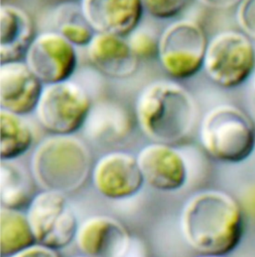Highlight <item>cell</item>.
Returning a JSON list of instances; mask_svg holds the SVG:
<instances>
[{"label": "cell", "mask_w": 255, "mask_h": 257, "mask_svg": "<svg viewBox=\"0 0 255 257\" xmlns=\"http://www.w3.org/2000/svg\"><path fill=\"white\" fill-rule=\"evenodd\" d=\"M179 223L187 244L200 255L227 256L239 247L245 232L240 204L221 190L193 195L182 208Z\"/></svg>", "instance_id": "cell-1"}, {"label": "cell", "mask_w": 255, "mask_h": 257, "mask_svg": "<svg viewBox=\"0 0 255 257\" xmlns=\"http://www.w3.org/2000/svg\"><path fill=\"white\" fill-rule=\"evenodd\" d=\"M197 108L191 93L175 81L161 80L146 86L137 98L135 116L141 131L153 142L172 145L189 135Z\"/></svg>", "instance_id": "cell-2"}, {"label": "cell", "mask_w": 255, "mask_h": 257, "mask_svg": "<svg viewBox=\"0 0 255 257\" xmlns=\"http://www.w3.org/2000/svg\"><path fill=\"white\" fill-rule=\"evenodd\" d=\"M91 153L86 144L73 135H51L33 151L32 176L44 190L67 193L84 186L93 170Z\"/></svg>", "instance_id": "cell-3"}, {"label": "cell", "mask_w": 255, "mask_h": 257, "mask_svg": "<svg viewBox=\"0 0 255 257\" xmlns=\"http://www.w3.org/2000/svg\"><path fill=\"white\" fill-rule=\"evenodd\" d=\"M199 139L211 158L237 164L248 160L254 152L255 123L239 107L221 104L203 116Z\"/></svg>", "instance_id": "cell-4"}, {"label": "cell", "mask_w": 255, "mask_h": 257, "mask_svg": "<svg viewBox=\"0 0 255 257\" xmlns=\"http://www.w3.org/2000/svg\"><path fill=\"white\" fill-rule=\"evenodd\" d=\"M253 40L240 32L228 30L208 43L203 69L214 84L224 89L242 85L255 72Z\"/></svg>", "instance_id": "cell-5"}, {"label": "cell", "mask_w": 255, "mask_h": 257, "mask_svg": "<svg viewBox=\"0 0 255 257\" xmlns=\"http://www.w3.org/2000/svg\"><path fill=\"white\" fill-rule=\"evenodd\" d=\"M91 109L88 93L80 84L68 80L45 84L35 112L48 133L69 136L85 125Z\"/></svg>", "instance_id": "cell-6"}, {"label": "cell", "mask_w": 255, "mask_h": 257, "mask_svg": "<svg viewBox=\"0 0 255 257\" xmlns=\"http://www.w3.org/2000/svg\"><path fill=\"white\" fill-rule=\"evenodd\" d=\"M208 43L204 30L197 23L176 21L158 39V60L172 78L188 79L203 69Z\"/></svg>", "instance_id": "cell-7"}, {"label": "cell", "mask_w": 255, "mask_h": 257, "mask_svg": "<svg viewBox=\"0 0 255 257\" xmlns=\"http://www.w3.org/2000/svg\"><path fill=\"white\" fill-rule=\"evenodd\" d=\"M26 214L37 244L59 250L76 238L78 218L64 193L44 190L36 193Z\"/></svg>", "instance_id": "cell-8"}, {"label": "cell", "mask_w": 255, "mask_h": 257, "mask_svg": "<svg viewBox=\"0 0 255 257\" xmlns=\"http://www.w3.org/2000/svg\"><path fill=\"white\" fill-rule=\"evenodd\" d=\"M24 59L44 84L68 81L78 66L75 45L60 33L54 32L42 33L34 38Z\"/></svg>", "instance_id": "cell-9"}, {"label": "cell", "mask_w": 255, "mask_h": 257, "mask_svg": "<svg viewBox=\"0 0 255 257\" xmlns=\"http://www.w3.org/2000/svg\"><path fill=\"white\" fill-rule=\"evenodd\" d=\"M91 175L99 194L112 200L135 196L145 183L136 157L123 151H111L100 157Z\"/></svg>", "instance_id": "cell-10"}, {"label": "cell", "mask_w": 255, "mask_h": 257, "mask_svg": "<svg viewBox=\"0 0 255 257\" xmlns=\"http://www.w3.org/2000/svg\"><path fill=\"white\" fill-rule=\"evenodd\" d=\"M136 158L144 182L152 188L173 192L186 184L187 163L174 146L152 142L142 148Z\"/></svg>", "instance_id": "cell-11"}, {"label": "cell", "mask_w": 255, "mask_h": 257, "mask_svg": "<svg viewBox=\"0 0 255 257\" xmlns=\"http://www.w3.org/2000/svg\"><path fill=\"white\" fill-rule=\"evenodd\" d=\"M75 242L89 257H126L131 246L127 228L117 219L94 216L79 225Z\"/></svg>", "instance_id": "cell-12"}, {"label": "cell", "mask_w": 255, "mask_h": 257, "mask_svg": "<svg viewBox=\"0 0 255 257\" xmlns=\"http://www.w3.org/2000/svg\"><path fill=\"white\" fill-rule=\"evenodd\" d=\"M44 84L25 62L0 65V107L19 115L36 110Z\"/></svg>", "instance_id": "cell-13"}, {"label": "cell", "mask_w": 255, "mask_h": 257, "mask_svg": "<svg viewBox=\"0 0 255 257\" xmlns=\"http://www.w3.org/2000/svg\"><path fill=\"white\" fill-rule=\"evenodd\" d=\"M141 0H81V11L98 33L125 37L135 30L143 12Z\"/></svg>", "instance_id": "cell-14"}, {"label": "cell", "mask_w": 255, "mask_h": 257, "mask_svg": "<svg viewBox=\"0 0 255 257\" xmlns=\"http://www.w3.org/2000/svg\"><path fill=\"white\" fill-rule=\"evenodd\" d=\"M89 60L100 73L114 79H126L136 73L139 58L123 37L98 33L87 49Z\"/></svg>", "instance_id": "cell-15"}, {"label": "cell", "mask_w": 255, "mask_h": 257, "mask_svg": "<svg viewBox=\"0 0 255 257\" xmlns=\"http://www.w3.org/2000/svg\"><path fill=\"white\" fill-rule=\"evenodd\" d=\"M33 39L31 19L22 9L10 5L0 8V62L21 61Z\"/></svg>", "instance_id": "cell-16"}, {"label": "cell", "mask_w": 255, "mask_h": 257, "mask_svg": "<svg viewBox=\"0 0 255 257\" xmlns=\"http://www.w3.org/2000/svg\"><path fill=\"white\" fill-rule=\"evenodd\" d=\"M36 244L34 234L26 213L21 210L1 207L0 251L9 257Z\"/></svg>", "instance_id": "cell-17"}, {"label": "cell", "mask_w": 255, "mask_h": 257, "mask_svg": "<svg viewBox=\"0 0 255 257\" xmlns=\"http://www.w3.org/2000/svg\"><path fill=\"white\" fill-rule=\"evenodd\" d=\"M0 158L11 161L24 155L31 148L33 134L22 115L0 109Z\"/></svg>", "instance_id": "cell-18"}, {"label": "cell", "mask_w": 255, "mask_h": 257, "mask_svg": "<svg viewBox=\"0 0 255 257\" xmlns=\"http://www.w3.org/2000/svg\"><path fill=\"white\" fill-rule=\"evenodd\" d=\"M33 181L18 166L2 161L0 166L1 205L6 208H27L36 193Z\"/></svg>", "instance_id": "cell-19"}, {"label": "cell", "mask_w": 255, "mask_h": 257, "mask_svg": "<svg viewBox=\"0 0 255 257\" xmlns=\"http://www.w3.org/2000/svg\"><path fill=\"white\" fill-rule=\"evenodd\" d=\"M87 120L91 123L90 128L93 136L116 139L121 138L127 133L129 122L126 111L121 107L112 104H103L95 110L94 113L90 111Z\"/></svg>", "instance_id": "cell-20"}, {"label": "cell", "mask_w": 255, "mask_h": 257, "mask_svg": "<svg viewBox=\"0 0 255 257\" xmlns=\"http://www.w3.org/2000/svg\"><path fill=\"white\" fill-rule=\"evenodd\" d=\"M59 21V33L77 46H88L94 37L93 28L83 15H69Z\"/></svg>", "instance_id": "cell-21"}, {"label": "cell", "mask_w": 255, "mask_h": 257, "mask_svg": "<svg viewBox=\"0 0 255 257\" xmlns=\"http://www.w3.org/2000/svg\"><path fill=\"white\" fill-rule=\"evenodd\" d=\"M143 9L157 19H171L183 12L188 0H141Z\"/></svg>", "instance_id": "cell-22"}, {"label": "cell", "mask_w": 255, "mask_h": 257, "mask_svg": "<svg viewBox=\"0 0 255 257\" xmlns=\"http://www.w3.org/2000/svg\"><path fill=\"white\" fill-rule=\"evenodd\" d=\"M128 44L138 58L158 57V39L145 30H134L130 34Z\"/></svg>", "instance_id": "cell-23"}, {"label": "cell", "mask_w": 255, "mask_h": 257, "mask_svg": "<svg viewBox=\"0 0 255 257\" xmlns=\"http://www.w3.org/2000/svg\"><path fill=\"white\" fill-rule=\"evenodd\" d=\"M236 18L243 33L255 41V0H243L238 6Z\"/></svg>", "instance_id": "cell-24"}, {"label": "cell", "mask_w": 255, "mask_h": 257, "mask_svg": "<svg viewBox=\"0 0 255 257\" xmlns=\"http://www.w3.org/2000/svg\"><path fill=\"white\" fill-rule=\"evenodd\" d=\"M9 257H62L58 250L40 244H33Z\"/></svg>", "instance_id": "cell-25"}, {"label": "cell", "mask_w": 255, "mask_h": 257, "mask_svg": "<svg viewBox=\"0 0 255 257\" xmlns=\"http://www.w3.org/2000/svg\"><path fill=\"white\" fill-rule=\"evenodd\" d=\"M205 6L215 9H231L239 6L243 0H198Z\"/></svg>", "instance_id": "cell-26"}, {"label": "cell", "mask_w": 255, "mask_h": 257, "mask_svg": "<svg viewBox=\"0 0 255 257\" xmlns=\"http://www.w3.org/2000/svg\"><path fill=\"white\" fill-rule=\"evenodd\" d=\"M250 199H251V205H254L255 206V187L250 193Z\"/></svg>", "instance_id": "cell-27"}, {"label": "cell", "mask_w": 255, "mask_h": 257, "mask_svg": "<svg viewBox=\"0 0 255 257\" xmlns=\"http://www.w3.org/2000/svg\"><path fill=\"white\" fill-rule=\"evenodd\" d=\"M252 82H251V92L255 99V72L252 76Z\"/></svg>", "instance_id": "cell-28"}, {"label": "cell", "mask_w": 255, "mask_h": 257, "mask_svg": "<svg viewBox=\"0 0 255 257\" xmlns=\"http://www.w3.org/2000/svg\"><path fill=\"white\" fill-rule=\"evenodd\" d=\"M198 257H227V256H215V255H200Z\"/></svg>", "instance_id": "cell-29"}, {"label": "cell", "mask_w": 255, "mask_h": 257, "mask_svg": "<svg viewBox=\"0 0 255 257\" xmlns=\"http://www.w3.org/2000/svg\"><path fill=\"white\" fill-rule=\"evenodd\" d=\"M72 257H89L85 256V255H84V256H72Z\"/></svg>", "instance_id": "cell-30"}, {"label": "cell", "mask_w": 255, "mask_h": 257, "mask_svg": "<svg viewBox=\"0 0 255 257\" xmlns=\"http://www.w3.org/2000/svg\"><path fill=\"white\" fill-rule=\"evenodd\" d=\"M60 1H69V0H60Z\"/></svg>", "instance_id": "cell-31"}, {"label": "cell", "mask_w": 255, "mask_h": 257, "mask_svg": "<svg viewBox=\"0 0 255 257\" xmlns=\"http://www.w3.org/2000/svg\"><path fill=\"white\" fill-rule=\"evenodd\" d=\"M5 1H10V0H5Z\"/></svg>", "instance_id": "cell-32"}]
</instances>
